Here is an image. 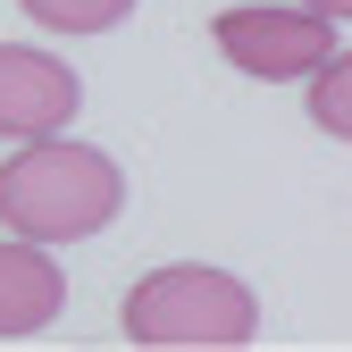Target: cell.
Masks as SVG:
<instances>
[{"label": "cell", "instance_id": "cell-1", "mask_svg": "<svg viewBox=\"0 0 352 352\" xmlns=\"http://www.w3.org/2000/svg\"><path fill=\"white\" fill-rule=\"evenodd\" d=\"M126 210V176L109 151L93 143H67L59 135H25L17 160H0V227L25 235V243H76V235H101L109 218Z\"/></svg>", "mask_w": 352, "mask_h": 352}, {"label": "cell", "instance_id": "cell-2", "mask_svg": "<svg viewBox=\"0 0 352 352\" xmlns=\"http://www.w3.org/2000/svg\"><path fill=\"white\" fill-rule=\"evenodd\" d=\"M118 327H126V344H151V352H235L260 327V302L235 269L168 260L118 302Z\"/></svg>", "mask_w": 352, "mask_h": 352}, {"label": "cell", "instance_id": "cell-3", "mask_svg": "<svg viewBox=\"0 0 352 352\" xmlns=\"http://www.w3.org/2000/svg\"><path fill=\"white\" fill-rule=\"evenodd\" d=\"M210 34H218V51H227L243 76H260V84H294V76H311L327 51H344L336 17H319V9H260V0L218 9Z\"/></svg>", "mask_w": 352, "mask_h": 352}, {"label": "cell", "instance_id": "cell-4", "mask_svg": "<svg viewBox=\"0 0 352 352\" xmlns=\"http://www.w3.org/2000/svg\"><path fill=\"white\" fill-rule=\"evenodd\" d=\"M84 109V84L59 51H34V42H0V143L25 135H59Z\"/></svg>", "mask_w": 352, "mask_h": 352}, {"label": "cell", "instance_id": "cell-5", "mask_svg": "<svg viewBox=\"0 0 352 352\" xmlns=\"http://www.w3.org/2000/svg\"><path fill=\"white\" fill-rule=\"evenodd\" d=\"M67 311V277H59V260L51 243H0V336H34V327H51Z\"/></svg>", "mask_w": 352, "mask_h": 352}, {"label": "cell", "instance_id": "cell-6", "mask_svg": "<svg viewBox=\"0 0 352 352\" xmlns=\"http://www.w3.org/2000/svg\"><path fill=\"white\" fill-rule=\"evenodd\" d=\"M17 9H25L42 34H109V25H126L135 0H17Z\"/></svg>", "mask_w": 352, "mask_h": 352}, {"label": "cell", "instance_id": "cell-7", "mask_svg": "<svg viewBox=\"0 0 352 352\" xmlns=\"http://www.w3.org/2000/svg\"><path fill=\"white\" fill-rule=\"evenodd\" d=\"M344 93H352V59H344V51H327V59L311 67V118L327 126V135H344V126H352Z\"/></svg>", "mask_w": 352, "mask_h": 352}, {"label": "cell", "instance_id": "cell-8", "mask_svg": "<svg viewBox=\"0 0 352 352\" xmlns=\"http://www.w3.org/2000/svg\"><path fill=\"white\" fill-rule=\"evenodd\" d=\"M302 9H319V17H336V25H344V9H352V0H302Z\"/></svg>", "mask_w": 352, "mask_h": 352}]
</instances>
